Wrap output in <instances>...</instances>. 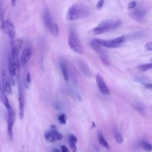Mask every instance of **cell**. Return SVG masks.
<instances>
[{
    "label": "cell",
    "mask_w": 152,
    "mask_h": 152,
    "mask_svg": "<svg viewBox=\"0 0 152 152\" xmlns=\"http://www.w3.org/2000/svg\"><path fill=\"white\" fill-rule=\"evenodd\" d=\"M91 12L90 7L83 2H78L71 5L66 13V18L74 21L88 17Z\"/></svg>",
    "instance_id": "obj_1"
},
{
    "label": "cell",
    "mask_w": 152,
    "mask_h": 152,
    "mask_svg": "<svg viewBox=\"0 0 152 152\" xmlns=\"http://www.w3.org/2000/svg\"><path fill=\"white\" fill-rule=\"evenodd\" d=\"M122 21L119 20H107L100 23L96 27L90 30L91 34L97 35L115 30L122 26Z\"/></svg>",
    "instance_id": "obj_2"
},
{
    "label": "cell",
    "mask_w": 152,
    "mask_h": 152,
    "mask_svg": "<svg viewBox=\"0 0 152 152\" xmlns=\"http://www.w3.org/2000/svg\"><path fill=\"white\" fill-rule=\"evenodd\" d=\"M68 42L69 48L75 53L81 55L84 53V49L81 40L74 28H71L69 31Z\"/></svg>",
    "instance_id": "obj_3"
},
{
    "label": "cell",
    "mask_w": 152,
    "mask_h": 152,
    "mask_svg": "<svg viewBox=\"0 0 152 152\" xmlns=\"http://www.w3.org/2000/svg\"><path fill=\"white\" fill-rule=\"evenodd\" d=\"M42 20L45 27L55 36H58L59 30L58 24L53 20L51 12L46 7L44 8L42 13Z\"/></svg>",
    "instance_id": "obj_4"
},
{
    "label": "cell",
    "mask_w": 152,
    "mask_h": 152,
    "mask_svg": "<svg viewBox=\"0 0 152 152\" xmlns=\"http://www.w3.org/2000/svg\"><path fill=\"white\" fill-rule=\"evenodd\" d=\"M126 40L125 36H122L115 39L110 40H103L100 39H95L93 40L102 47H106L109 48H116L119 47Z\"/></svg>",
    "instance_id": "obj_5"
},
{
    "label": "cell",
    "mask_w": 152,
    "mask_h": 152,
    "mask_svg": "<svg viewBox=\"0 0 152 152\" xmlns=\"http://www.w3.org/2000/svg\"><path fill=\"white\" fill-rule=\"evenodd\" d=\"M1 30L7 34L11 39H14L15 37L16 30L14 25L10 20H4L1 24Z\"/></svg>",
    "instance_id": "obj_6"
},
{
    "label": "cell",
    "mask_w": 152,
    "mask_h": 152,
    "mask_svg": "<svg viewBox=\"0 0 152 152\" xmlns=\"http://www.w3.org/2000/svg\"><path fill=\"white\" fill-rule=\"evenodd\" d=\"M90 46L93 48V49L96 52V53L98 54L99 57L100 58L102 61L105 64V65H109V57L107 53V52L100 46L96 43L93 40L91 41L90 43Z\"/></svg>",
    "instance_id": "obj_7"
},
{
    "label": "cell",
    "mask_w": 152,
    "mask_h": 152,
    "mask_svg": "<svg viewBox=\"0 0 152 152\" xmlns=\"http://www.w3.org/2000/svg\"><path fill=\"white\" fill-rule=\"evenodd\" d=\"M18 78V103H19V117L21 119L24 116V94L23 88V85L21 80Z\"/></svg>",
    "instance_id": "obj_8"
},
{
    "label": "cell",
    "mask_w": 152,
    "mask_h": 152,
    "mask_svg": "<svg viewBox=\"0 0 152 152\" xmlns=\"http://www.w3.org/2000/svg\"><path fill=\"white\" fill-rule=\"evenodd\" d=\"M147 12V11L145 7L142 5H140L137 8L133 9V10L130 12L129 16L134 20L137 21H140L145 18Z\"/></svg>",
    "instance_id": "obj_9"
},
{
    "label": "cell",
    "mask_w": 152,
    "mask_h": 152,
    "mask_svg": "<svg viewBox=\"0 0 152 152\" xmlns=\"http://www.w3.org/2000/svg\"><path fill=\"white\" fill-rule=\"evenodd\" d=\"M8 116H7V131L10 140H12L13 131L12 128L15 120V115L14 110L11 108L7 109Z\"/></svg>",
    "instance_id": "obj_10"
},
{
    "label": "cell",
    "mask_w": 152,
    "mask_h": 152,
    "mask_svg": "<svg viewBox=\"0 0 152 152\" xmlns=\"http://www.w3.org/2000/svg\"><path fill=\"white\" fill-rule=\"evenodd\" d=\"M1 81H2V87L5 93L8 94H11L12 93L11 81L9 76L8 75L5 69L2 70L1 72Z\"/></svg>",
    "instance_id": "obj_11"
},
{
    "label": "cell",
    "mask_w": 152,
    "mask_h": 152,
    "mask_svg": "<svg viewBox=\"0 0 152 152\" xmlns=\"http://www.w3.org/2000/svg\"><path fill=\"white\" fill-rule=\"evenodd\" d=\"M96 84L98 87V89L101 93L106 95L110 94V90L107 86L106 85L105 81H104L103 78L100 74H97L96 77Z\"/></svg>",
    "instance_id": "obj_12"
},
{
    "label": "cell",
    "mask_w": 152,
    "mask_h": 152,
    "mask_svg": "<svg viewBox=\"0 0 152 152\" xmlns=\"http://www.w3.org/2000/svg\"><path fill=\"white\" fill-rule=\"evenodd\" d=\"M59 65L62 72L64 79L65 81H68V65L66 63L65 59L63 57H59Z\"/></svg>",
    "instance_id": "obj_13"
},
{
    "label": "cell",
    "mask_w": 152,
    "mask_h": 152,
    "mask_svg": "<svg viewBox=\"0 0 152 152\" xmlns=\"http://www.w3.org/2000/svg\"><path fill=\"white\" fill-rule=\"evenodd\" d=\"M32 55V49L29 46H26L22 52L21 57H20V63L22 65L26 64Z\"/></svg>",
    "instance_id": "obj_14"
},
{
    "label": "cell",
    "mask_w": 152,
    "mask_h": 152,
    "mask_svg": "<svg viewBox=\"0 0 152 152\" xmlns=\"http://www.w3.org/2000/svg\"><path fill=\"white\" fill-rule=\"evenodd\" d=\"M78 67L81 71V72L87 77H90L91 76V71L86 64L85 61L83 60H80L78 62Z\"/></svg>",
    "instance_id": "obj_15"
},
{
    "label": "cell",
    "mask_w": 152,
    "mask_h": 152,
    "mask_svg": "<svg viewBox=\"0 0 152 152\" xmlns=\"http://www.w3.org/2000/svg\"><path fill=\"white\" fill-rule=\"evenodd\" d=\"M0 100L2 102V103L4 104V106L7 108V109H9L11 108L10 102L6 96V93H5L4 90H3V88L2 87L1 83H0Z\"/></svg>",
    "instance_id": "obj_16"
},
{
    "label": "cell",
    "mask_w": 152,
    "mask_h": 152,
    "mask_svg": "<svg viewBox=\"0 0 152 152\" xmlns=\"http://www.w3.org/2000/svg\"><path fill=\"white\" fill-rule=\"evenodd\" d=\"M50 131L51 132L55 140H60L62 139L63 135L56 130L55 125H51Z\"/></svg>",
    "instance_id": "obj_17"
},
{
    "label": "cell",
    "mask_w": 152,
    "mask_h": 152,
    "mask_svg": "<svg viewBox=\"0 0 152 152\" xmlns=\"http://www.w3.org/2000/svg\"><path fill=\"white\" fill-rule=\"evenodd\" d=\"M98 140L99 144L103 147H105L107 149H109L110 147L107 142L106 141L105 138L103 137L102 132H99L98 134Z\"/></svg>",
    "instance_id": "obj_18"
},
{
    "label": "cell",
    "mask_w": 152,
    "mask_h": 152,
    "mask_svg": "<svg viewBox=\"0 0 152 152\" xmlns=\"http://www.w3.org/2000/svg\"><path fill=\"white\" fill-rule=\"evenodd\" d=\"M134 107L135 108V109L136 110H137L138 112H140L141 114L144 113V112L145 111V107L144 105L140 102H137L135 104H134Z\"/></svg>",
    "instance_id": "obj_19"
},
{
    "label": "cell",
    "mask_w": 152,
    "mask_h": 152,
    "mask_svg": "<svg viewBox=\"0 0 152 152\" xmlns=\"http://www.w3.org/2000/svg\"><path fill=\"white\" fill-rule=\"evenodd\" d=\"M141 145L142 148L146 151H150L151 150V148H152L151 145L147 141H142L141 142Z\"/></svg>",
    "instance_id": "obj_20"
},
{
    "label": "cell",
    "mask_w": 152,
    "mask_h": 152,
    "mask_svg": "<svg viewBox=\"0 0 152 152\" xmlns=\"http://www.w3.org/2000/svg\"><path fill=\"white\" fill-rule=\"evenodd\" d=\"M152 67V64L151 63H148V64H142L141 65L138 66V68L140 71H147L150 69H151Z\"/></svg>",
    "instance_id": "obj_21"
},
{
    "label": "cell",
    "mask_w": 152,
    "mask_h": 152,
    "mask_svg": "<svg viewBox=\"0 0 152 152\" xmlns=\"http://www.w3.org/2000/svg\"><path fill=\"white\" fill-rule=\"evenodd\" d=\"M45 137L47 141L50 142H54L55 140L50 131H48L45 133Z\"/></svg>",
    "instance_id": "obj_22"
},
{
    "label": "cell",
    "mask_w": 152,
    "mask_h": 152,
    "mask_svg": "<svg viewBox=\"0 0 152 152\" xmlns=\"http://www.w3.org/2000/svg\"><path fill=\"white\" fill-rule=\"evenodd\" d=\"M114 137L115 138V140L118 144H121L123 141V138L121 135V134L119 133V132L116 131L114 133Z\"/></svg>",
    "instance_id": "obj_23"
},
{
    "label": "cell",
    "mask_w": 152,
    "mask_h": 152,
    "mask_svg": "<svg viewBox=\"0 0 152 152\" xmlns=\"http://www.w3.org/2000/svg\"><path fill=\"white\" fill-rule=\"evenodd\" d=\"M58 121L61 124H65L66 121V118L65 114H60L58 117Z\"/></svg>",
    "instance_id": "obj_24"
},
{
    "label": "cell",
    "mask_w": 152,
    "mask_h": 152,
    "mask_svg": "<svg viewBox=\"0 0 152 152\" xmlns=\"http://www.w3.org/2000/svg\"><path fill=\"white\" fill-rule=\"evenodd\" d=\"M68 139H69L68 142L76 144V143H77V137H76L75 135H72V134L69 135Z\"/></svg>",
    "instance_id": "obj_25"
},
{
    "label": "cell",
    "mask_w": 152,
    "mask_h": 152,
    "mask_svg": "<svg viewBox=\"0 0 152 152\" xmlns=\"http://www.w3.org/2000/svg\"><path fill=\"white\" fill-rule=\"evenodd\" d=\"M144 47H145V49L146 50L151 51V50H152V43L151 42L147 43L145 45Z\"/></svg>",
    "instance_id": "obj_26"
},
{
    "label": "cell",
    "mask_w": 152,
    "mask_h": 152,
    "mask_svg": "<svg viewBox=\"0 0 152 152\" xmlns=\"http://www.w3.org/2000/svg\"><path fill=\"white\" fill-rule=\"evenodd\" d=\"M137 5V1H132L128 4V8L129 9H134Z\"/></svg>",
    "instance_id": "obj_27"
},
{
    "label": "cell",
    "mask_w": 152,
    "mask_h": 152,
    "mask_svg": "<svg viewBox=\"0 0 152 152\" xmlns=\"http://www.w3.org/2000/svg\"><path fill=\"white\" fill-rule=\"evenodd\" d=\"M104 3V1L103 0H101V1H99L98 3H97V5H96V8H97V10L101 9V8H102V7L103 6Z\"/></svg>",
    "instance_id": "obj_28"
},
{
    "label": "cell",
    "mask_w": 152,
    "mask_h": 152,
    "mask_svg": "<svg viewBox=\"0 0 152 152\" xmlns=\"http://www.w3.org/2000/svg\"><path fill=\"white\" fill-rule=\"evenodd\" d=\"M68 143H69V147H71V148L72 149V151H73V152H76L77 149V148L76 144H73V143H71V142H68Z\"/></svg>",
    "instance_id": "obj_29"
},
{
    "label": "cell",
    "mask_w": 152,
    "mask_h": 152,
    "mask_svg": "<svg viewBox=\"0 0 152 152\" xmlns=\"http://www.w3.org/2000/svg\"><path fill=\"white\" fill-rule=\"evenodd\" d=\"M142 84H143V86H144L145 88H148V89H151L152 85H151V83H148V82H142Z\"/></svg>",
    "instance_id": "obj_30"
},
{
    "label": "cell",
    "mask_w": 152,
    "mask_h": 152,
    "mask_svg": "<svg viewBox=\"0 0 152 152\" xmlns=\"http://www.w3.org/2000/svg\"><path fill=\"white\" fill-rule=\"evenodd\" d=\"M26 81H27V83L28 84L30 83V81H31V77H30V74L29 72L27 73V75H26Z\"/></svg>",
    "instance_id": "obj_31"
},
{
    "label": "cell",
    "mask_w": 152,
    "mask_h": 152,
    "mask_svg": "<svg viewBox=\"0 0 152 152\" xmlns=\"http://www.w3.org/2000/svg\"><path fill=\"white\" fill-rule=\"evenodd\" d=\"M61 148L62 152H69V151L68 149V148L66 146H65V145H62L61 147Z\"/></svg>",
    "instance_id": "obj_32"
},
{
    "label": "cell",
    "mask_w": 152,
    "mask_h": 152,
    "mask_svg": "<svg viewBox=\"0 0 152 152\" xmlns=\"http://www.w3.org/2000/svg\"><path fill=\"white\" fill-rule=\"evenodd\" d=\"M11 5H12V6H14V5H15V4H16V1H15V0H12V1H11Z\"/></svg>",
    "instance_id": "obj_33"
},
{
    "label": "cell",
    "mask_w": 152,
    "mask_h": 152,
    "mask_svg": "<svg viewBox=\"0 0 152 152\" xmlns=\"http://www.w3.org/2000/svg\"><path fill=\"white\" fill-rule=\"evenodd\" d=\"M95 127H96V124H95L94 122H93V123H92V128H94Z\"/></svg>",
    "instance_id": "obj_34"
}]
</instances>
